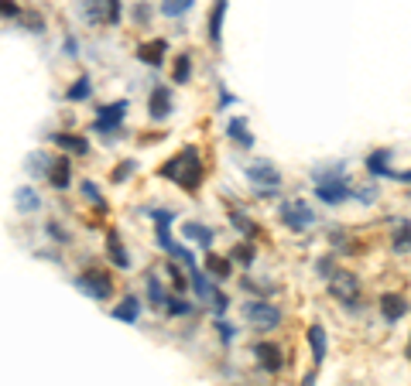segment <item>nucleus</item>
<instances>
[{
  "label": "nucleus",
  "mask_w": 411,
  "mask_h": 386,
  "mask_svg": "<svg viewBox=\"0 0 411 386\" xmlns=\"http://www.w3.org/2000/svg\"><path fill=\"white\" fill-rule=\"evenodd\" d=\"M162 175L171 178V182H178L185 192H196V188L203 185V175H206L203 161H199V151H196V147H185L182 154L171 157V161L164 164Z\"/></svg>",
  "instance_id": "f257e3e1"
},
{
  "label": "nucleus",
  "mask_w": 411,
  "mask_h": 386,
  "mask_svg": "<svg viewBox=\"0 0 411 386\" xmlns=\"http://www.w3.org/2000/svg\"><path fill=\"white\" fill-rule=\"evenodd\" d=\"M329 291H332V298H336V301H343L350 311L360 308V280H357L353 273H332Z\"/></svg>",
  "instance_id": "f03ea898"
},
{
  "label": "nucleus",
  "mask_w": 411,
  "mask_h": 386,
  "mask_svg": "<svg viewBox=\"0 0 411 386\" xmlns=\"http://www.w3.org/2000/svg\"><path fill=\"white\" fill-rule=\"evenodd\" d=\"M247 178H250L254 185H261V195H274L278 185H281V175L274 171L271 161H254V164H247Z\"/></svg>",
  "instance_id": "7ed1b4c3"
},
{
  "label": "nucleus",
  "mask_w": 411,
  "mask_h": 386,
  "mask_svg": "<svg viewBox=\"0 0 411 386\" xmlns=\"http://www.w3.org/2000/svg\"><path fill=\"white\" fill-rule=\"evenodd\" d=\"M281 223H285L288 230L302 232V230H309V226L316 223V212H312L305 202L291 198V202H285V205H281Z\"/></svg>",
  "instance_id": "20e7f679"
},
{
  "label": "nucleus",
  "mask_w": 411,
  "mask_h": 386,
  "mask_svg": "<svg viewBox=\"0 0 411 386\" xmlns=\"http://www.w3.org/2000/svg\"><path fill=\"white\" fill-rule=\"evenodd\" d=\"M244 311H247V321L257 325L261 332H271V328L281 325V311L274 308V305H267V301H250Z\"/></svg>",
  "instance_id": "39448f33"
},
{
  "label": "nucleus",
  "mask_w": 411,
  "mask_h": 386,
  "mask_svg": "<svg viewBox=\"0 0 411 386\" xmlns=\"http://www.w3.org/2000/svg\"><path fill=\"white\" fill-rule=\"evenodd\" d=\"M76 287L86 291L89 298H100V301L114 298V280H110L107 273H100V271H89V273H82V277H76Z\"/></svg>",
  "instance_id": "423d86ee"
},
{
  "label": "nucleus",
  "mask_w": 411,
  "mask_h": 386,
  "mask_svg": "<svg viewBox=\"0 0 411 386\" xmlns=\"http://www.w3.org/2000/svg\"><path fill=\"white\" fill-rule=\"evenodd\" d=\"M127 110H130V106H127V99H117V103L103 106V110H100V116H96V130H100V134H114V130L123 123Z\"/></svg>",
  "instance_id": "0eeeda50"
},
{
  "label": "nucleus",
  "mask_w": 411,
  "mask_h": 386,
  "mask_svg": "<svg viewBox=\"0 0 411 386\" xmlns=\"http://www.w3.org/2000/svg\"><path fill=\"white\" fill-rule=\"evenodd\" d=\"M316 195H319L323 202H329V205H336V202H346V198H350V185H346L339 175H332V178H319Z\"/></svg>",
  "instance_id": "6e6552de"
},
{
  "label": "nucleus",
  "mask_w": 411,
  "mask_h": 386,
  "mask_svg": "<svg viewBox=\"0 0 411 386\" xmlns=\"http://www.w3.org/2000/svg\"><path fill=\"white\" fill-rule=\"evenodd\" d=\"M148 116L158 120V123L171 116V89L168 86H155L151 89V96H148Z\"/></svg>",
  "instance_id": "1a4fd4ad"
},
{
  "label": "nucleus",
  "mask_w": 411,
  "mask_h": 386,
  "mask_svg": "<svg viewBox=\"0 0 411 386\" xmlns=\"http://www.w3.org/2000/svg\"><path fill=\"white\" fill-rule=\"evenodd\" d=\"M254 355H257V362L267 373H281V366H285V352H281V346H274V342H257Z\"/></svg>",
  "instance_id": "9d476101"
},
{
  "label": "nucleus",
  "mask_w": 411,
  "mask_h": 386,
  "mask_svg": "<svg viewBox=\"0 0 411 386\" xmlns=\"http://www.w3.org/2000/svg\"><path fill=\"white\" fill-rule=\"evenodd\" d=\"M380 311H384V318L394 325V321H401L405 314H408V301H405V294H384L380 298Z\"/></svg>",
  "instance_id": "9b49d317"
},
{
  "label": "nucleus",
  "mask_w": 411,
  "mask_h": 386,
  "mask_svg": "<svg viewBox=\"0 0 411 386\" xmlns=\"http://www.w3.org/2000/svg\"><path fill=\"white\" fill-rule=\"evenodd\" d=\"M45 178H48L55 188H69V178H72V164H69V157H55Z\"/></svg>",
  "instance_id": "f8f14e48"
},
{
  "label": "nucleus",
  "mask_w": 411,
  "mask_h": 386,
  "mask_svg": "<svg viewBox=\"0 0 411 386\" xmlns=\"http://www.w3.org/2000/svg\"><path fill=\"white\" fill-rule=\"evenodd\" d=\"M223 17H226V0H216V7H212V14H209V41H212V45H219Z\"/></svg>",
  "instance_id": "ddd939ff"
},
{
  "label": "nucleus",
  "mask_w": 411,
  "mask_h": 386,
  "mask_svg": "<svg viewBox=\"0 0 411 386\" xmlns=\"http://www.w3.org/2000/svg\"><path fill=\"white\" fill-rule=\"evenodd\" d=\"M309 346H312V355H316V366L326 359V328L323 325H312L309 328Z\"/></svg>",
  "instance_id": "4468645a"
},
{
  "label": "nucleus",
  "mask_w": 411,
  "mask_h": 386,
  "mask_svg": "<svg viewBox=\"0 0 411 386\" xmlns=\"http://www.w3.org/2000/svg\"><path fill=\"white\" fill-rule=\"evenodd\" d=\"M182 232H185L189 239H196L203 250L212 246V230H206V226H199V223H182Z\"/></svg>",
  "instance_id": "2eb2a0df"
},
{
  "label": "nucleus",
  "mask_w": 411,
  "mask_h": 386,
  "mask_svg": "<svg viewBox=\"0 0 411 386\" xmlns=\"http://www.w3.org/2000/svg\"><path fill=\"white\" fill-rule=\"evenodd\" d=\"M107 250H110V260H114L117 267H123V271L130 267V257H127V250L121 246V236H117V232L107 236Z\"/></svg>",
  "instance_id": "dca6fc26"
},
{
  "label": "nucleus",
  "mask_w": 411,
  "mask_h": 386,
  "mask_svg": "<svg viewBox=\"0 0 411 386\" xmlns=\"http://www.w3.org/2000/svg\"><path fill=\"white\" fill-rule=\"evenodd\" d=\"M226 134H230V137H233V140H237L240 147H250V144H254V137H250V130H247V123L240 120V116H233V120H230Z\"/></svg>",
  "instance_id": "f3484780"
},
{
  "label": "nucleus",
  "mask_w": 411,
  "mask_h": 386,
  "mask_svg": "<svg viewBox=\"0 0 411 386\" xmlns=\"http://www.w3.org/2000/svg\"><path fill=\"white\" fill-rule=\"evenodd\" d=\"M164 51H168V45H164L162 38L151 41V45H144V48H141V62H148V65H162Z\"/></svg>",
  "instance_id": "a211bd4d"
},
{
  "label": "nucleus",
  "mask_w": 411,
  "mask_h": 386,
  "mask_svg": "<svg viewBox=\"0 0 411 386\" xmlns=\"http://www.w3.org/2000/svg\"><path fill=\"white\" fill-rule=\"evenodd\" d=\"M137 314H141V305H137V298H123L121 308H114V318H121V321H137Z\"/></svg>",
  "instance_id": "6ab92c4d"
},
{
  "label": "nucleus",
  "mask_w": 411,
  "mask_h": 386,
  "mask_svg": "<svg viewBox=\"0 0 411 386\" xmlns=\"http://www.w3.org/2000/svg\"><path fill=\"white\" fill-rule=\"evenodd\" d=\"M55 144L65 147V151H76V154H86V151H89V144H86L82 137H76V134H55Z\"/></svg>",
  "instance_id": "aec40b11"
},
{
  "label": "nucleus",
  "mask_w": 411,
  "mask_h": 386,
  "mask_svg": "<svg viewBox=\"0 0 411 386\" xmlns=\"http://www.w3.org/2000/svg\"><path fill=\"white\" fill-rule=\"evenodd\" d=\"M206 267L212 271V277H216V280H226V277L233 273L230 260H223V257H212V253H206Z\"/></svg>",
  "instance_id": "412c9836"
},
{
  "label": "nucleus",
  "mask_w": 411,
  "mask_h": 386,
  "mask_svg": "<svg viewBox=\"0 0 411 386\" xmlns=\"http://www.w3.org/2000/svg\"><path fill=\"white\" fill-rule=\"evenodd\" d=\"M171 79H175L178 86H185V82L192 79V58H189V55H178V62H175V69H171Z\"/></svg>",
  "instance_id": "4be33fe9"
},
{
  "label": "nucleus",
  "mask_w": 411,
  "mask_h": 386,
  "mask_svg": "<svg viewBox=\"0 0 411 386\" xmlns=\"http://www.w3.org/2000/svg\"><path fill=\"white\" fill-rule=\"evenodd\" d=\"M89 93H93L89 79H86V76H79L76 82H72V86H69V93H65V96H69L72 103H82V99H89Z\"/></svg>",
  "instance_id": "5701e85b"
},
{
  "label": "nucleus",
  "mask_w": 411,
  "mask_h": 386,
  "mask_svg": "<svg viewBox=\"0 0 411 386\" xmlns=\"http://www.w3.org/2000/svg\"><path fill=\"white\" fill-rule=\"evenodd\" d=\"M148 298H151V305H155V308H162L164 301H168V294H164V287H162V280H158V277H148Z\"/></svg>",
  "instance_id": "b1692460"
},
{
  "label": "nucleus",
  "mask_w": 411,
  "mask_h": 386,
  "mask_svg": "<svg viewBox=\"0 0 411 386\" xmlns=\"http://www.w3.org/2000/svg\"><path fill=\"white\" fill-rule=\"evenodd\" d=\"M38 205H41V198L31 192V188H21V192H17V209H21V212H35Z\"/></svg>",
  "instance_id": "393cba45"
},
{
  "label": "nucleus",
  "mask_w": 411,
  "mask_h": 386,
  "mask_svg": "<svg viewBox=\"0 0 411 386\" xmlns=\"http://www.w3.org/2000/svg\"><path fill=\"white\" fill-rule=\"evenodd\" d=\"M387 161H391V154H387V151H377V154L367 157V168L373 171V175H391V171H387Z\"/></svg>",
  "instance_id": "a878e982"
},
{
  "label": "nucleus",
  "mask_w": 411,
  "mask_h": 386,
  "mask_svg": "<svg viewBox=\"0 0 411 386\" xmlns=\"http://www.w3.org/2000/svg\"><path fill=\"white\" fill-rule=\"evenodd\" d=\"M192 3H196V0H162V10L168 17H178V14H185Z\"/></svg>",
  "instance_id": "bb28decb"
},
{
  "label": "nucleus",
  "mask_w": 411,
  "mask_h": 386,
  "mask_svg": "<svg viewBox=\"0 0 411 386\" xmlns=\"http://www.w3.org/2000/svg\"><path fill=\"white\" fill-rule=\"evenodd\" d=\"M394 250L398 253H408V219H401V230L394 236Z\"/></svg>",
  "instance_id": "cd10ccee"
},
{
  "label": "nucleus",
  "mask_w": 411,
  "mask_h": 386,
  "mask_svg": "<svg viewBox=\"0 0 411 386\" xmlns=\"http://www.w3.org/2000/svg\"><path fill=\"white\" fill-rule=\"evenodd\" d=\"M233 257H237L244 267H247V264H254V246H250V243H240V246L233 250Z\"/></svg>",
  "instance_id": "c85d7f7f"
},
{
  "label": "nucleus",
  "mask_w": 411,
  "mask_h": 386,
  "mask_svg": "<svg viewBox=\"0 0 411 386\" xmlns=\"http://www.w3.org/2000/svg\"><path fill=\"white\" fill-rule=\"evenodd\" d=\"M82 195H86V198H89V202H96V205H100V209H103V198H100V188H96V185H93V182H82Z\"/></svg>",
  "instance_id": "c756f323"
},
{
  "label": "nucleus",
  "mask_w": 411,
  "mask_h": 386,
  "mask_svg": "<svg viewBox=\"0 0 411 386\" xmlns=\"http://www.w3.org/2000/svg\"><path fill=\"white\" fill-rule=\"evenodd\" d=\"M121 21V0H107V24Z\"/></svg>",
  "instance_id": "7c9ffc66"
},
{
  "label": "nucleus",
  "mask_w": 411,
  "mask_h": 386,
  "mask_svg": "<svg viewBox=\"0 0 411 386\" xmlns=\"http://www.w3.org/2000/svg\"><path fill=\"white\" fill-rule=\"evenodd\" d=\"M17 14H21V7L14 0H0V17H17Z\"/></svg>",
  "instance_id": "2f4dec72"
},
{
  "label": "nucleus",
  "mask_w": 411,
  "mask_h": 386,
  "mask_svg": "<svg viewBox=\"0 0 411 386\" xmlns=\"http://www.w3.org/2000/svg\"><path fill=\"white\" fill-rule=\"evenodd\" d=\"M168 314H189V301H182V298H171V301H168Z\"/></svg>",
  "instance_id": "473e14b6"
},
{
  "label": "nucleus",
  "mask_w": 411,
  "mask_h": 386,
  "mask_svg": "<svg viewBox=\"0 0 411 386\" xmlns=\"http://www.w3.org/2000/svg\"><path fill=\"white\" fill-rule=\"evenodd\" d=\"M134 168H137L134 161H123L121 171H114V182H123V178H130V175H134Z\"/></svg>",
  "instance_id": "72a5a7b5"
},
{
  "label": "nucleus",
  "mask_w": 411,
  "mask_h": 386,
  "mask_svg": "<svg viewBox=\"0 0 411 386\" xmlns=\"http://www.w3.org/2000/svg\"><path fill=\"white\" fill-rule=\"evenodd\" d=\"M233 223H237V230H244L247 236H254V226H250V219H247V216H240V212H233Z\"/></svg>",
  "instance_id": "f704fd0d"
},
{
  "label": "nucleus",
  "mask_w": 411,
  "mask_h": 386,
  "mask_svg": "<svg viewBox=\"0 0 411 386\" xmlns=\"http://www.w3.org/2000/svg\"><path fill=\"white\" fill-rule=\"evenodd\" d=\"M168 273H171V280H175V287H178V291H182V287L189 284V280H185V273L178 271V267H168Z\"/></svg>",
  "instance_id": "c9c22d12"
},
{
  "label": "nucleus",
  "mask_w": 411,
  "mask_h": 386,
  "mask_svg": "<svg viewBox=\"0 0 411 386\" xmlns=\"http://www.w3.org/2000/svg\"><path fill=\"white\" fill-rule=\"evenodd\" d=\"M219 332H223V342H230L237 335V328H230V325H219Z\"/></svg>",
  "instance_id": "e433bc0d"
},
{
  "label": "nucleus",
  "mask_w": 411,
  "mask_h": 386,
  "mask_svg": "<svg viewBox=\"0 0 411 386\" xmlns=\"http://www.w3.org/2000/svg\"><path fill=\"white\" fill-rule=\"evenodd\" d=\"M48 232H52V236H55V239H62V243H65V239H69V236H65V232L59 230V226H55V223H52V226H48Z\"/></svg>",
  "instance_id": "4c0bfd02"
},
{
  "label": "nucleus",
  "mask_w": 411,
  "mask_h": 386,
  "mask_svg": "<svg viewBox=\"0 0 411 386\" xmlns=\"http://www.w3.org/2000/svg\"><path fill=\"white\" fill-rule=\"evenodd\" d=\"M302 386H316V373H309V376L302 380Z\"/></svg>",
  "instance_id": "58836bf2"
}]
</instances>
